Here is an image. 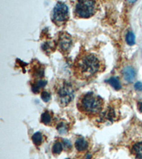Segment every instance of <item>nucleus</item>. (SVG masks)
Segmentation results:
<instances>
[{
  "instance_id": "f03ea898",
  "label": "nucleus",
  "mask_w": 142,
  "mask_h": 159,
  "mask_svg": "<svg viewBox=\"0 0 142 159\" xmlns=\"http://www.w3.org/2000/svg\"><path fill=\"white\" fill-rule=\"evenodd\" d=\"M103 106V99L93 92L84 94L78 102L79 110L87 114H97L101 111Z\"/></svg>"
},
{
  "instance_id": "423d86ee",
  "label": "nucleus",
  "mask_w": 142,
  "mask_h": 159,
  "mask_svg": "<svg viewBox=\"0 0 142 159\" xmlns=\"http://www.w3.org/2000/svg\"><path fill=\"white\" fill-rule=\"evenodd\" d=\"M58 46L60 50L63 52H68L72 47L71 36L67 33H61L58 38Z\"/></svg>"
},
{
  "instance_id": "a211bd4d",
  "label": "nucleus",
  "mask_w": 142,
  "mask_h": 159,
  "mask_svg": "<svg viewBox=\"0 0 142 159\" xmlns=\"http://www.w3.org/2000/svg\"><path fill=\"white\" fill-rule=\"evenodd\" d=\"M41 99L43 100L44 102H49L50 100H51V93H49L46 90H43V91L41 92Z\"/></svg>"
},
{
  "instance_id": "f8f14e48",
  "label": "nucleus",
  "mask_w": 142,
  "mask_h": 159,
  "mask_svg": "<svg viewBox=\"0 0 142 159\" xmlns=\"http://www.w3.org/2000/svg\"><path fill=\"white\" fill-rule=\"evenodd\" d=\"M32 141H33V144L36 146H40L42 142H43V136L41 132H38L32 136Z\"/></svg>"
},
{
  "instance_id": "6e6552de",
  "label": "nucleus",
  "mask_w": 142,
  "mask_h": 159,
  "mask_svg": "<svg viewBox=\"0 0 142 159\" xmlns=\"http://www.w3.org/2000/svg\"><path fill=\"white\" fill-rule=\"evenodd\" d=\"M131 152L134 155L136 159H142V142L134 143L131 146Z\"/></svg>"
},
{
  "instance_id": "6ab92c4d",
  "label": "nucleus",
  "mask_w": 142,
  "mask_h": 159,
  "mask_svg": "<svg viewBox=\"0 0 142 159\" xmlns=\"http://www.w3.org/2000/svg\"><path fill=\"white\" fill-rule=\"evenodd\" d=\"M62 144H63V148H65L66 151L72 148L71 143L68 139H63V141H62Z\"/></svg>"
},
{
  "instance_id": "7ed1b4c3",
  "label": "nucleus",
  "mask_w": 142,
  "mask_h": 159,
  "mask_svg": "<svg viewBox=\"0 0 142 159\" xmlns=\"http://www.w3.org/2000/svg\"><path fill=\"white\" fill-rule=\"evenodd\" d=\"M55 93L57 96V100L61 107H65L72 101L75 96L73 86L65 80L59 82L55 86Z\"/></svg>"
},
{
  "instance_id": "1a4fd4ad",
  "label": "nucleus",
  "mask_w": 142,
  "mask_h": 159,
  "mask_svg": "<svg viewBox=\"0 0 142 159\" xmlns=\"http://www.w3.org/2000/svg\"><path fill=\"white\" fill-rule=\"evenodd\" d=\"M75 146L78 151H84L88 148V143L84 138L79 137L75 141Z\"/></svg>"
},
{
  "instance_id": "dca6fc26",
  "label": "nucleus",
  "mask_w": 142,
  "mask_h": 159,
  "mask_svg": "<svg viewBox=\"0 0 142 159\" xmlns=\"http://www.w3.org/2000/svg\"><path fill=\"white\" fill-rule=\"evenodd\" d=\"M35 69H33V75L38 77H42L44 76V69L41 67V64L35 66Z\"/></svg>"
},
{
  "instance_id": "20e7f679",
  "label": "nucleus",
  "mask_w": 142,
  "mask_h": 159,
  "mask_svg": "<svg viewBox=\"0 0 142 159\" xmlns=\"http://www.w3.org/2000/svg\"><path fill=\"white\" fill-rule=\"evenodd\" d=\"M97 9V3L95 1L82 0L76 4L75 14L77 17L87 19L95 14Z\"/></svg>"
},
{
  "instance_id": "39448f33",
  "label": "nucleus",
  "mask_w": 142,
  "mask_h": 159,
  "mask_svg": "<svg viewBox=\"0 0 142 159\" xmlns=\"http://www.w3.org/2000/svg\"><path fill=\"white\" fill-rule=\"evenodd\" d=\"M69 19V10L65 3L58 2L53 10L52 19L55 24L62 25Z\"/></svg>"
},
{
  "instance_id": "f257e3e1",
  "label": "nucleus",
  "mask_w": 142,
  "mask_h": 159,
  "mask_svg": "<svg viewBox=\"0 0 142 159\" xmlns=\"http://www.w3.org/2000/svg\"><path fill=\"white\" fill-rule=\"evenodd\" d=\"M100 60L94 54L86 53L78 57L74 64V72L81 79H87L100 71Z\"/></svg>"
},
{
  "instance_id": "ddd939ff",
  "label": "nucleus",
  "mask_w": 142,
  "mask_h": 159,
  "mask_svg": "<svg viewBox=\"0 0 142 159\" xmlns=\"http://www.w3.org/2000/svg\"><path fill=\"white\" fill-rule=\"evenodd\" d=\"M63 149V144H62V143L59 142H56L55 144H53V148H52V152H53V154L58 155L62 152Z\"/></svg>"
},
{
  "instance_id": "b1692460",
  "label": "nucleus",
  "mask_w": 142,
  "mask_h": 159,
  "mask_svg": "<svg viewBox=\"0 0 142 159\" xmlns=\"http://www.w3.org/2000/svg\"><path fill=\"white\" fill-rule=\"evenodd\" d=\"M66 159H69V158H66Z\"/></svg>"
},
{
  "instance_id": "f3484780",
  "label": "nucleus",
  "mask_w": 142,
  "mask_h": 159,
  "mask_svg": "<svg viewBox=\"0 0 142 159\" xmlns=\"http://www.w3.org/2000/svg\"><path fill=\"white\" fill-rule=\"evenodd\" d=\"M56 128L58 130V132L61 134H66L68 132V128L67 124L63 123V122H61V123L58 124Z\"/></svg>"
},
{
  "instance_id": "412c9836",
  "label": "nucleus",
  "mask_w": 142,
  "mask_h": 159,
  "mask_svg": "<svg viewBox=\"0 0 142 159\" xmlns=\"http://www.w3.org/2000/svg\"><path fill=\"white\" fill-rule=\"evenodd\" d=\"M134 88L138 91H142V83L140 81L137 82L134 84Z\"/></svg>"
},
{
  "instance_id": "2eb2a0df",
  "label": "nucleus",
  "mask_w": 142,
  "mask_h": 159,
  "mask_svg": "<svg viewBox=\"0 0 142 159\" xmlns=\"http://www.w3.org/2000/svg\"><path fill=\"white\" fill-rule=\"evenodd\" d=\"M55 46H56V44L53 43V42H46L44 43V45H43L42 47H43L44 51L51 52L55 50Z\"/></svg>"
},
{
  "instance_id": "0eeeda50",
  "label": "nucleus",
  "mask_w": 142,
  "mask_h": 159,
  "mask_svg": "<svg viewBox=\"0 0 142 159\" xmlns=\"http://www.w3.org/2000/svg\"><path fill=\"white\" fill-rule=\"evenodd\" d=\"M122 74L125 79L127 82L131 83L134 81L136 78V72L133 67L127 66L125 67L122 70Z\"/></svg>"
},
{
  "instance_id": "9d476101",
  "label": "nucleus",
  "mask_w": 142,
  "mask_h": 159,
  "mask_svg": "<svg viewBox=\"0 0 142 159\" xmlns=\"http://www.w3.org/2000/svg\"><path fill=\"white\" fill-rule=\"evenodd\" d=\"M107 82L110 84V85L112 86L115 90H118L121 89V83H120L119 80L118 79L117 77H111L110 78L108 79Z\"/></svg>"
},
{
  "instance_id": "9b49d317",
  "label": "nucleus",
  "mask_w": 142,
  "mask_h": 159,
  "mask_svg": "<svg viewBox=\"0 0 142 159\" xmlns=\"http://www.w3.org/2000/svg\"><path fill=\"white\" fill-rule=\"evenodd\" d=\"M51 120H52V117L51 115V113H50L49 111H45L41 115V121L42 123L46 124V125L51 123Z\"/></svg>"
},
{
  "instance_id": "5701e85b",
  "label": "nucleus",
  "mask_w": 142,
  "mask_h": 159,
  "mask_svg": "<svg viewBox=\"0 0 142 159\" xmlns=\"http://www.w3.org/2000/svg\"><path fill=\"white\" fill-rule=\"evenodd\" d=\"M92 158V156H91V154H87V156H86V159H91Z\"/></svg>"
},
{
  "instance_id": "4be33fe9",
  "label": "nucleus",
  "mask_w": 142,
  "mask_h": 159,
  "mask_svg": "<svg viewBox=\"0 0 142 159\" xmlns=\"http://www.w3.org/2000/svg\"><path fill=\"white\" fill-rule=\"evenodd\" d=\"M138 108H139V111L142 112V102H139L138 103Z\"/></svg>"
},
{
  "instance_id": "aec40b11",
  "label": "nucleus",
  "mask_w": 142,
  "mask_h": 159,
  "mask_svg": "<svg viewBox=\"0 0 142 159\" xmlns=\"http://www.w3.org/2000/svg\"><path fill=\"white\" fill-rule=\"evenodd\" d=\"M47 84V81H46V80H42V79H40L39 80V81L36 82V83L34 84V85H36L37 86L38 88H43V87H44V86L46 85Z\"/></svg>"
},
{
  "instance_id": "4468645a",
  "label": "nucleus",
  "mask_w": 142,
  "mask_h": 159,
  "mask_svg": "<svg viewBox=\"0 0 142 159\" xmlns=\"http://www.w3.org/2000/svg\"><path fill=\"white\" fill-rule=\"evenodd\" d=\"M126 42L129 45H133L135 44V35L132 31H129L126 35Z\"/></svg>"
}]
</instances>
